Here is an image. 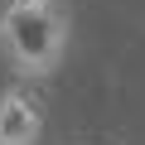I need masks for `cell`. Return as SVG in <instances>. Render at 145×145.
<instances>
[{"label":"cell","instance_id":"obj_1","mask_svg":"<svg viewBox=\"0 0 145 145\" xmlns=\"http://www.w3.org/2000/svg\"><path fill=\"white\" fill-rule=\"evenodd\" d=\"M68 15L53 0H10L0 10V53L20 78H53L68 58Z\"/></svg>","mask_w":145,"mask_h":145},{"label":"cell","instance_id":"obj_2","mask_svg":"<svg viewBox=\"0 0 145 145\" xmlns=\"http://www.w3.org/2000/svg\"><path fill=\"white\" fill-rule=\"evenodd\" d=\"M44 140V102L10 82L0 87V145H39Z\"/></svg>","mask_w":145,"mask_h":145}]
</instances>
